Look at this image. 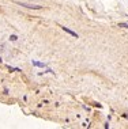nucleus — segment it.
Masks as SVG:
<instances>
[{
  "instance_id": "obj_1",
  "label": "nucleus",
  "mask_w": 128,
  "mask_h": 129,
  "mask_svg": "<svg viewBox=\"0 0 128 129\" xmlns=\"http://www.w3.org/2000/svg\"><path fill=\"white\" fill-rule=\"evenodd\" d=\"M21 7H26V8H33V10H40L41 6H30V4H25V3H18Z\"/></svg>"
},
{
  "instance_id": "obj_5",
  "label": "nucleus",
  "mask_w": 128,
  "mask_h": 129,
  "mask_svg": "<svg viewBox=\"0 0 128 129\" xmlns=\"http://www.w3.org/2000/svg\"><path fill=\"white\" fill-rule=\"evenodd\" d=\"M10 39H11V41H17L18 37H17V35H11V37H10Z\"/></svg>"
},
{
  "instance_id": "obj_2",
  "label": "nucleus",
  "mask_w": 128,
  "mask_h": 129,
  "mask_svg": "<svg viewBox=\"0 0 128 129\" xmlns=\"http://www.w3.org/2000/svg\"><path fill=\"white\" fill-rule=\"evenodd\" d=\"M61 29H63L64 31H65V33H68V34H71V35H72V37L78 38V34L75 33V31H72V30H70L68 27H65V26H61Z\"/></svg>"
},
{
  "instance_id": "obj_6",
  "label": "nucleus",
  "mask_w": 128,
  "mask_h": 129,
  "mask_svg": "<svg viewBox=\"0 0 128 129\" xmlns=\"http://www.w3.org/2000/svg\"><path fill=\"white\" fill-rule=\"evenodd\" d=\"M30 1H38V0H30Z\"/></svg>"
},
{
  "instance_id": "obj_4",
  "label": "nucleus",
  "mask_w": 128,
  "mask_h": 129,
  "mask_svg": "<svg viewBox=\"0 0 128 129\" xmlns=\"http://www.w3.org/2000/svg\"><path fill=\"white\" fill-rule=\"evenodd\" d=\"M119 27H124V29H128L127 23H119Z\"/></svg>"
},
{
  "instance_id": "obj_3",
  "label": "nucleus",
  "mask_w": 128,
  "mask_h": 129,
  "mask_svg": "<svg viewBox=\"0 0 128 129\" xmlns=\"http://www.w3.org/2000/svg\"><path fill=\"white\" fill-rule=\"evenodd\" d=\"M33 65H35V67H41V68H45L47 67V64L45 62H38V61H35V60H33Z\"/></svg>"
}]
</instances>
